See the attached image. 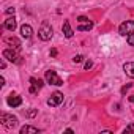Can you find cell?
<instances>
[{
	"mask_svg": "<svg viewBox=\"0 0 134 134\" xmlns=\"http://www.w3.org/2000/svg\"><path fill=\"white\" fill-rule=\"evenodd\" d=\"M36 114H38V109H30V110H27V112H25V117L32 118V117H35Z\"/></svg>",
	"mask_w": 134,
	"mask_h": 134,
	"instance_id": "2e32d148",
	"label": "cell"
},
{
	"mask_svg": "<svg viewBox=\"0 0 134 134\" xmlns=\"http://www.w3.org/2000/svg\"><path fill=\"white\" fill-rule=\"evenodd\" d=\"M52 33H54L52 25H51L47 21H44V22L41 24L40 30H38V36H40V40H43V41H49V40L52 38Z\"/></svg>",
	"mask_w": 134,
	"mask_h": 134,
	"instance_id": "6da1fadb",
	"label": "cell"
},
{
	"mask_svg": "<svg viewBox=\"0 0 134 134\" xmlns=\"http://www.w3.org/2000/svg\"><path fill=\"white\" fill-rule=\"evenodd\" d=\"M126 40H128V44H129V46H134V33L128 35V38H126Z\"/></svg>",
	"mask_w": 134,
	"mask_h": 134,
	"instance_id": "ac0fdd59",
	"label": "cell"
},
{
	"mask_svg": "<svg viewBox=\"0 0 134 134\" xmlns=\"http://www.w3.org/2000/svg\"><path fill=\"white\" fill-rule=\"evenodd\" d=\"M92 66H93V62H92V60H87L85 65H84V68H85V70H90Z\"/></svg>",
	"mask_w": 134,
	"mask_h": 134,
	"instance_id": "ffe728a7",
	"label": "cell"
},
{
	"mask_svg": "<svg viewBox=\"0 0 134 134\" xmlns=\"http://www.w3.org/2000/svg\"><path fill=\"white\" fill-rule=\"evenodd\" d=\"M7 43L8 44H11V47L14 49V51H21V41L18 40V38H7Z\"/></svg>",
	"mask_w": 134,
	"mask_h": 134,
	"instance_id": "9a60e30c",
	"label": "cell"
},
{
	"mask_svg": "<svg viewBox=\"0 0 134 134\" xmlns=\"http://www.w3.org/2000/svg\"><path fill=\"white\" fill-rule=\"evenodd\" d=\"M129 101H131V103H134V95H132V96H129Z\"/></svg>",
	"mask_w": 134,
	"mask_h": 134,
	"instance_id": "4316f807",
	"label": "cell"
},
{
	"mask_svg": "<svg viewBox=\"0 0 134 134\" xmlns=\"http://www.w3.org/2000/svg\"><path fill=\"white\" fill-rule=\"evenodd\" d=\"M3 58H7V60H10L11 63H16V65H22V57L18 54V51H11V49H5L3 51Z\"/></svg>",
	"mask_w": 134,
	"mask_h": 134,
	"instance_id": "3957f363",
	"label": "cell"
},
{
	"mask_svg": "<svg viewBox=\"0 0 134 134\" xmlns=\"http://www.w3.org/2000/svg\"><path fill=\"white\" fill-rule=\"evenodd\" d=\"M129 88H131V84H128V85H125V87L121 88V95H125V93H126V90H129Z\"/></svg>",
	"mask_w": 134,
	"mask_h": 134,
	"instance_id": "44dd1931",
	"label": "cell"
},
{
	"mask_svg": "<svg viewBox=\"0 0 134 134\" xmlns=\"http://www.w3.org/2000/svg\"><path fill=\"white\" fill-rule=\"evenodd\" d=\"M82 60H84V57H82V55H74V58H73V62H74V63H81Z\"/></svg>",
	"mask_w": 134,
	"mask_h": 134,
	"instance_id": "d6986e66",
	"label": "cell"
},
{
	"mask_svg": "<svg viewBox=\"0 0 134 134\" xmlns=\"http://www.w3.org/2000/svg\"><path fill=\"white\" fill-rule=\"evenodd\" d=\"M38 132H40L38 128H33V126H29V125L21 128V134H38Z\"/></svg>",
	"mask_w": 134,
	"mask_h": 134,
	"instance_id": "5bb4252c",
	"label": "cell"
},
{
	"mask_svg": "<svg viewBox=\"0 0 134 134\" xmlns=\"http://www.w3.org/2000/svg\"><path fill=\"white\" fill-rule=\"evenodd\" d=\"M125 134H129V132H134V123H131L128 128H125V131H123Z\"/></svg>",
	"mask_w": 134,
	"mask_h": 134,
	"instance_id": "e0dca14e",
	"label": "cell"
},
{
	"mask_svg": "<svg viewBox=\"0 0 134 134\" xmlns=\"http://www.w3.org/2000/svg\"><path fill=\"white\" fill-rule=\"evenodd\" d=\"M0 123L5 128H14V126H18V117L3 112V114H0Z\"/></svg>",
	"mask_w": 134,
	"mask_h": 134,
	"instance_id": "7a4b0ae2",
	"label": "cell"
},
{
	"mask_svg": "<svg viewBox=\"0 0 134 134\" xmlns=\"http://www.w3.org/2000/svg\"><path fill=\"white\" fill-rule=\"evenodd\" d=\"M123 71H125V74H126L128 77L134 79V62H126V63L123 65Z\"/></svg>",
	"mask_w": 134,
	"mask_h": 134,
	"instance_id": "9c48e42d",
	"label": "cell"
},
{
	"mask_svg": "<svg viewBox=\"0 0 134 134\" xmlns=\"http://www.w3.org/2000/svg\"><path fill=\"white\" fill-rule=\"evenodd\" d=\"M7 103H8L10 107H18V106L22 104V98L19 95H10L8 99H7Z\"/></svg>",
	"mask_w": 134,
	"mask_h": 134,
	"instance_id": "ba28073f",
	"label": "cell"
},
{
	"mask_svg": "<svg viewBox=\"0 0 134 134\" xmlns=\"http://www.w3.org/2000/svg\"><path fill=\"white\" fill-rule=\"evenodd\" d=\"M43 85H44V82H43L41 79L30 77V88H29V92H30V93H36L40 88H43Z\"/></svg>",
	"mask_w": 134,
	"mask_h": 134,
	"instance_id": "52a82bcc",
	"label": "cell"
},
{
	"mask_svg": "<svg viewBox=\"0 0 134 134\" xmlns=\"http://www.w3.org/2000/svg\"><path fill=\"white\" fill-rule=\"evenodd\" d=\"M14 11H16L14 8H8V10H7V14H14Z\"/></svg>",
	"mask_w": 134,
	"mask_h": 134,
	"instance_id": "603a6c76",
	"label": "cell"
},
{
	"mask_svg": "<svg viewBox=\"0 0 134 134\" xmlns=\"http://www.w3.org/2000/svg\"><path fill=\"white\" fill-rule=\"evenodd\" d=\"M32 35H33V29H32L29 24L21 25V36H22V38L29 40V38H32Z\"/></svg>",
	"mask_w": 134,
	"mask_h": 134,
	"instance_id": "30bf717a",
	"label": "cell"
},
{
	"mask_svg": "<svg viewBox=\"0 0 134 134\" xmlns=\"http://www.w3.org/2000/svg\"><path fill=\"white\" fill-rule=\"evenodd\" d=\"M77 21H79V22H87V21H88V18H85V16H79V18H77Z\"/></svg>",
	"mask_w": 134,
	"mask_h": 134,
	"instance_id": "7402d4cb",
	"label": "cell"
},
{
	"mask_svg": "<svg viewBox=\"0 0 134 134\" xmlns=\"http://www.w3.org/2000/svg\"><path fill=\"white\" fill-rule=\"evenodd\" d=\"M3 85H5V79L2 77V79H0V87H3Z\"/></svg>",
	"mask_w": 134,
	"mask_h": 134,
	"instance_id": "484cf974",
	"label": "cell"
},
{
	"mask_svg": "<svg viewBox=\"0 0 134 134\" xmlns=\"http://www.w3.org/2000/svg\"><path fill=\"white\" fill-rule=\"evenodd\" d=\"M118 33L121 36H128L131 33H134V21H126L118 27Z\"/></svg>",
	"mask_w": 134,
	"mask_h": 134,
	"instance_id": "5b68a950",
	"label": "cell"
},
{
	"mask_svg": "<svg viewBox=\"0 0 134 134\" xmlns=\"http://www.w3.org/2000/svg\"><path fill=\"white\" fill-rule=\"evenodd\" d=\"M62 32H63V35L66 36V38H71L73 36V29H71V25H70V21H65L63 22V25H62Z\"/></svg>",
	"mask_w": 134,
	"mask_h": 134,
	"instance_id": "7c38bea8",
	"label": "cell"
},
{
	"mask_svg": "<svg viewBox=\"0 0 134 134\" xmlns=\"http://www.w3.org/2000/svg\"><path fill=\"white\" fill-rule=\"evenodd\" d=\"M62 103H63V93H60V92H54L51 95V98L47 99V106H51V107H55Z\"/></svg>",
	"mask_w": 134,
	"mask_h": 134,
	"instance_id": "8992f818",
	"label": "cell"
},
{
	"mask_svg": "<svg viewBox=\"0 0 134 134\" xmlns=\"http://www.w3.org/2000/svg\"><path fill=\"white\" fill-rule=\"evenodd\" d=\"M5 66H7V63H5V60H2V63H0V68L5 70Z\"/></svg>",
	"mask_w": 134,
	"mask_h": 134,
	"instance_id": "cb8c5ba5",
	"label": "cell"
},
{
	"mask_svg": "<svg viewBox=\"0 0 134 134\" xmlns=\"http://www.w3.org/2000/svg\"><path fill=\"white\" fill-rule=\"evenodd\" d=\"M92 29H93V22H92V21L79 22V25H77V30H79V32H88V30H92Z\"/></svg>",
	"mask_w": 134,
	"mask_h": 134,
	"instance_id": "4fadbf2b",
	"label": "cell"
},
{
	"mask_svg": "<svg viewBox=\"0 0 134 134\" xmlns=\"http://www.w3.org/2000/svg\"><path fill=\"white\" fill-rule=\"evenodd\" d=\"M44 77H46V82H47V84H51V85H57V87L63 85V81H62V77H60V76H58L55 71H52V70L46 71Z\"/></svg>",
	"mask_w": 134,
	"mask_h": 134,
	"instance_id": "277c9868",
	"label": "cell"
},
{
	"mask_svg": "<svg viewBox=\"0 0 134 134\" xmlns=\"http://www.w3.org/2000/svg\"><path fill=\"white\" fill-rule=\"evenodd\" d=\"M3 27H5L7 30H10V32H14V30H16V27H18V22H16L14 16H13V18H8V19L5 21Z\"/></svg>",
	"mask_w": 134,
	"mask_h": 134,
	"instance_id": "8fae6325",
	"label": "cell"
},
{
	"mask_svg": "<svg viewBox=\"0 0 134 134\" xmlns=\"http://www.w3.org/2000/svg\"><path fill=\"white\" fill-rule=\"evenodd\" d=\"M51 55L55 57V55H57V49H51Z\"/></svg>",
	"mask_w": 134,
	"mask_h": 134,
	"instance_id": "d4e9b609",
	"label": "cell"
}]
</instances>
